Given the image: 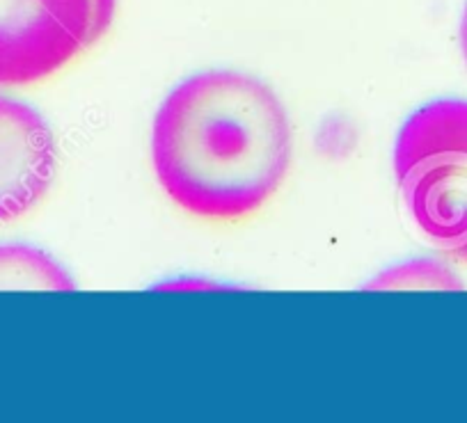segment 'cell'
Here are the masks:
<instances>
[{
    "mask_svg": "<svg viewBox=\"0 0 467 423\" xmlns=\"http://www.w3.org/2000/svg\"><path fill=\"white\" fill-rule=\"evenodd\" d=\"M117 0H0V89L51 78L115 21Z\"/></svg>",
    "mask_w": 467,
    "mask_h": 423,
    "instance_id": "obj_3",
    "label": "cell"
},
{
    "mask_svg": "<svg viewBox=\"0 0 467 423\" xmlns=\"http://www.w3.org/2000/svg\"><path fill=\"white\" fill-rule=\"evenodd\" d=\"M0 291H74V282L37 247L0 245Z\"/></svg>",
    "mask_w": 467,
    "mask_h": 423,
    "instance_id": "obj_5",
    "label": "cell"
},
{
    "mask_svg": "<svg viewBox=\"0 0 467 423\" xmlns=\"http://www.w3.org/2000/svg\"><path fill=\"white\" fill-rule=\"evenodd\" d=\"M394 174L426 241L467 265V101L438 98L417 108L397 135Z\"/></svg>",
    "mask_w": 467,
    "mask_h": 423,
    "instance_id": "obj_2",
    "label": "cell"
},
{
    "mask_svg": "<svg viewBox=\"0 0 467 423\" xmlns=\"http://www.w3.org/2000/svg\"><path fill=\"white\" fill-rule=\"evenodd\" d=\"M56 170L57 147L47 119L26 103L0 97V224L30 213Z\"/></svg>",
    "mask_w": 467,
    "mask_h": 423,
    "instance_id": "obj_4",
    "label": "cell"
},
{
    "mask_svg": "<svg viewBox=\"0 0 467 423\" xmlns=\"http://www.w3.org/2000/svg\"><path fill=\"white\" fill-rule=\"evenodd\" d=\"M151 163L179 209L209 222H239L289 172V117L262 80L204 71L174 88L156 112Z\"/></svg>",
    "mask_w": 467,
    "mask_h": 423,
    "instance_id": "obj_1",
    "label": "cell"
},
{
    "mask_svg": "<svg viewBox=\"0 0 467 423\" xmlns=\"http://www.w3.org/2000/svg\"><path fill=\"white\" fill-rule=\"evenodd\" d=\"M369 289L380 291H458L462 282L440 261L417 259L376 277Z\"/></svg>",
    "mask_w": 467,
    "mask_h": 423,
    "instance_id": "obj_6",
    "label": "cell"
},
{
    "mask_svg": "<svg viewBox=\"0 0 467 423\" xmlns=\"http://www.w3.org/2000/svg\"><path fill=\"white\" fill-rule=\"evenodd\" d=\"M461 51L462 57L467 62V3H465V10H462V19H461Z\"/></svg>",
    "mask_w": 467,
    "mask_h": 423,
    "instance_id": "obj_7",
    "label": "cell"
}]
</instances>
